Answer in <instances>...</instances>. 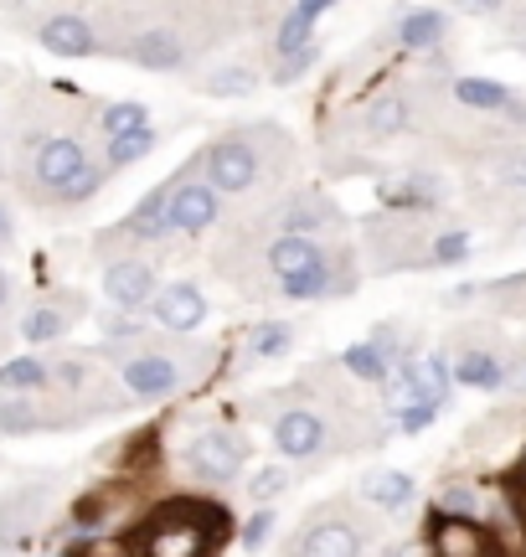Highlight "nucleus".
<instances>
[{
    "label": "nucleus",
    "instance_id": "obj_1",
    "mask_svg": "<svg viewBox=\"0 0 526 557\" xmlns=\"http://www.w3.org/2000/svg\"><path fill=\"white\" fill-rule=\"evenodd\" d=\"M186 455H191V465H197V475H206V480H233L238 470H243L248 444H243V438H233V434H197Z\"/></svg>",
    "mask_w": 526,
    "mask_h": 557
},
{
    "label": "nucleus",
    "instance_id": "obj_2",
    "mask_svg": "<svg viewBox=\"0 0 526 557\" xmlns=\"http://www.w3.org/2000/svg\"><path fill=\"white\" fill-rule=\"evenodd\" d=\"M253 176H259V160H253V150L238 145V139L217 145L212 160H206V186H212V191H248Z\"/></svg>",
    "mask_w": 526,
    "mask_h": 557
},
{
    "label": "nucleus",
    "instance_id": "obj_3",
    "mask_svg": "<svg viewBox=\"0 0 526 557\" xmlns=\"http://www.w3.org/2000/svg\"><path fill=\"white\" fill-rule=\"evenodd\" d=\"M155 320L165 331H197L206 320V299L197 295V284H171L155 295Z\"/></svg>",
    "mask_w": 526,
    "mask_h": 557
},
{
    "label": "nucleus",
    "instance_id": "obj_4",
    "mask_svg": "<svg viewBox=\"0 0 526 557\" xmlns=\"http://www.w3.org/2000/svg\"><path fill=\"white\" fill-rule=\"evenodd\" d=\"M212 218H217V191L212 186H176L171 191V227L176 233H202V227H212Z\"/></svg>",
    "mask_w": 526,
    "mask_h": 557
},
{
    "label": "nucleus",
    "instance_id": "obj_5",
    "mask_svg": "<svg viewBox=\"0 0 526 557\" xmlns=\"http://www.w3.org/2000/svg\"><path fill=\"white\" fill-rule=\"evenodd\" d=\"M83 171H88V156H83L78 139H47L37 150V176L47 186H73Z\"/></svg>",
    "mask_w": 526,
    "mask_h": 557
},
{
    "label": "nucleus",
    "instance_id": "obj_6",
    "mask_svg": "<svg viewBox=\"0 0 526 557\" xmlns=\"http://www.w3.org/2000/svg\"><path fill=\"white\" fill-rule=\"evenodd\" d=\"M321 438H325V423L315 413H284L279 423H274V449L289 455V459L315 455V449H321Z\"/></svg>",
    "mask_w": 526,
    "mask_h": 557
},
{
    "label": "nucleus",
    "instance_id": "obj_7",
    "mask_svg": "<svg viewBox=\"0 0 526 557\" xmlns=\"http://www.w3.org/2000/svg\"><path fill=\"white\" fill-rule=\"evenodd\" d=\"M41 47L58 58H88L93 52V26L83 16H52L41 26Z\"/></svg>",
    "mask_w": 526,
    "mask_h": 557
},
{
    "label": "nucleus",
    "instance_id": "obj_8",
    "mask_svg": "<svg viewBox=\"0 0 526 557\" xmlns=\"http://www.w3.org/2000/svg\"><path fill=\"white\" fill-rule=\"evenodd\" d=\"M103 295L114 305H140V299L155 295V269L150 263H114L103 274Z\"/></svg>",
    "mask_w": 526,
    "mask_h": 557
},
{
    "label": "nucleus",
    "instance_id": "obj_9",
    "mask_svg": "<svg viewBox=\"0 0 526 557\" xmlns=\"http://www.w3.org/2000/svg\"><path fill=\"white\" fill-rule=\"evenodd\" d=\"M124 382H129V393H140V398H165V393L176 387V361L171 357H135L124 367Z\"/></svg>",
    "mask_w": 526,
    "mask_h": 557
},
{
    "label": "nucleus",
    "instance_id": "obj_10",
    "mask_svg": "<svg viewBox=\"0 0 526 557\" xmlns=\"http://www.w3.org/2000/svg\"><path fill=\"white\" fill-rule=\"evenodd\" d=\"M356 553H362V537L346 521H321L300 542V557H356Z\"/></svg>",
    "mask_w": 526,
    "mask_h": 557
},
{
    "label": "nucleus",
    "instance_id": "obj_11",
    "mask_svg": "<svg viewBox=\"0 0 526 557\" xmlns=\"http://www.w3.org/2000/svg\"><path fill=\"white\" fill-rule=\"evenodd\" d=\"M202 542H197V521H171L161 517L150 527V557H197Z\"/></svg>",
    "mask_w": 526,
    "mask_h": 557
},
{
    "label": "nucleus",
    "instance_id": "obj_12",
    "mask_svg": "<svg viewBox=\"0 0 526 557\" xmlns=\"http://www.w3.org/2000/svg\"><path fill=\"white\" fill-rule=\"evenodd\" d=\"M268 269L279 274V284L284 278H300V274H310V269H321V248L310 238H279L268 248Z\"/></svg>",
    "mask_w": 526,
    "mask_h": 557
},
{
    "label": "nucleus",
    "instance_id": "obj_13",
    "mask_svg": "<svg viewBox=\"0 0 526 557\" xmlns=\"http://www.w3.org/2000/svg\"><path fill=\"white\" fill-rule=\"evenodd\" d=\"M325 16V0H304L295 11H284L279 21V52L284 58H295V52H310V32H315V21Z\"/></svg>",
    "mask_w": 526,
    "mask_h": 557
},
{
    "label": "nucleus",
    "instance_id": "obj_14",
    "mask_svg": "<svg viewBox=\"0 0 526 557\" xmlns=\"http://www.w3.org/2000/svg\"><path fill=\"white\" fill-rule=\"evenodd\" d=\"M439 557H486V532L465 517L439 521Z\"/></svg>",
    "mask_w": 526,
    "mask_h": 557
},
{
    "label": "nucleus",
    "instance_id": "obj_15",
    "mask_svg": "<svg viewBox=\"0 0 526 557\" xmlns=\"http://www.w3.org/2000/svg\"><path fill=\"white\" fill-rule=\"evenodd\" d=\"M129 52H135V62H140V67H181V41H176V32H165V26L140 32Z\"/></svg>",
    "mask_w": 526,
    "mask_h": 557
},
{
    "label": "nucleus",
    "instance_id": "obj_16",
    "mask_svg": "<svg viewBox=\"0 0 526 557\" xmlns=\"http://www.w3.org/2000/svg\"><path fill=\"white\" fill-rule=\"evenodd\" d=\"M165 227H171V191H150V197L129 212V222H124L129 238H161Z\"/></svg>",
    "mask_w": 526,
    "mask_h": 557
},
{
    "label": "nucleus",
    "instance_id": "obj_17",
    "mask_svg": "<svg viewBox=\"0 0 526 557\" xmlns=\"http://www.w3.org/2000/svg\"><path fill=\"white\" fill-rule=\"evenodd\" d=\"M366 500H377V506H403V500H413V475H403V470H377L372 480H362Z\"/></svg>",
    "mask_w": 526,
    "mask_h": 557
},
{
    "label": "nucleus",
    "instance_id": "obj_18",
    "mask_svg": "<svg viewBox=\"0 0 526 557\" xmlns=\"http://www.w3.org/2000/svg\"><path fill=\"white\" fill-rule=\"evenodd\" d=\"M398 37H403V47H434V41L444 37V16L439 11H408L398 21Z\"/></svg>",
    "mask_w": 526,
    "mask_h": 557
},
{
    "label": "nucleus",
    "instance_id": "obj_19",
    "mask_svg": "<svg viewBox=\"0 0 526 557\" xmlns=\"http://www.w3.org/2000/svg\"><path fill=\"white\" fill-rule=\"evenodd\" d=\"M454 94H460V103H469V109H506L511 103L506 88L490 83V78H460L454 83Z\"/></svg>",
    "mask_w": 526,
    "mask_h": 557
},
{
    "label": "nucleus",
    "instance_id": "obj_20",
    "mask_svg": "<svg viewBox=\"0 0 526 557\" xmlns=\"http://www.w3.org/2000/svg\"><path fill=\"white\" fill-rule=\"evenodd\" d=\"M103 129H109V139L145 135V129H150V114H145V103H114V109H103Z\"/></svg>",
    "mask_w": 526,
    "mask_h": 557
},
{
    "label": "nucleus",
    "instance_id": "obj_21",
    "mask_svg": "<svg viewBox=\"0 0 526 557\" xmlns=\"http://www.w3.org/2000/svg\"><path fill=\"white\" fill-rule=\"evenodd\" d=\"M454 377L465 382V387H496L501 382V361L486 357V351H465L460 367H454Z\"/></svg>",
    "mask_w": 526,
    "mask_h": 557
},
{
    "label": "nucleus",
    "instance_id": "obj_22",
    "mask_svg": "<svg viewBox=\"0 0 526 557\" xmlns=\"http://www.w3.org/2000/svg\"><path fill=\"white\" fill-rule=\"evenodd\" d=\"M408 372H413V382H418V393H424V403H428V408H439V403H444V387H449L444 361L424 357V361H413Z\"/></svg>",
    "mask_w": 526,
    "mask_h": 557
},
{
    "label": "nucleus",
    "instance_id": "obj_23",
    "mask_svg": "<svg viewBox=\"0 0 526 557\" xmlns=\"http://www.w3.org/2000/svg\"><path fill=\"white\" fill-rule=\"evenodd\" d=\"M387 408L398 418L413 413V408H428L424 393H418V382H413V372H387Z\"/></svg>",
    "mask_w": 526,
    "mask_h": 557
},
{
    "label": "nucleus",
    "instance_id": "obj_24",
    "mask_svg": "<svg viewBox=\"0 0 526 557\" xmlns=\"http://www.w3.org/2000/svg\"><path fill=\"white\" fill-rule=\"evenodd\" d=\"M346 372H356V377H366V382H383L392 367H387V357L377 351V346H346Z\"/></svg>",
    "mask_w": 526,
    "mask_h": 557
},
{
    "label": "nucleus",
    "instance_id": "obj_25",
    "mask_svg": "<svg viewBox=\"0 0 526 557\" xmlns=\"http://www.w3.org/2000/svg\"><path fill=\"white\" fill-rule=\"evenodd\" d=\"M47 382V367L37 357H16L0 367V387H41Z\"/></svg>",
    "mask_w": 526,
    "mask_h": 557
},
{
    "label": "nucleus",
    "instance_id": "obj_26",
    "mask_svg": "<svg viewBox=\"0 0 526 557\" xmlns=\"http://www.w3.org/2000/svg\"><path fill=\"white\" fill-rule=\"evenodd\" d=\"M366 124H372V135H398V129L408 124V109L398 99H383V103H372Z\"/></svg>",
    "mask_w": 526,
    "mask_h": 557
},
{
    "label": "nucleus",
    "instance_id": "obj_27",
    "mask_svg": "<svg viewBox=\"0 0 526 557\" xmlns=\"http://www.w3.org/2000/svg\"><path fill=\"white\" fill-rule=\"evenodd\" d=\"M155 139H150V129L145 135H124V139H109V165H135V160H145V150H150Z\"/></svg>",
    "mask_w": 526,
    "mask_h": 557
},
{
    "label": "nucleus",
    "instance_id": "obj_28",
    "mask_svg": "<svg viewBox=\"0 0 526 557\" xmlns=\"http://www.w3.org/2000/svg\"><path fill=\"white\" fill-rule=\"evenodd\" d=\"M248 88H253V73H248V67H223V73L206 78V94H248Z\"/></svg>",
    "mask_w": 526,
    "mask_h": 557
},
{
    "label": "nucleus",
    "instance_id": "obj_29",
    "mask_svg": "<svg viewBox=\"0 0 526 557\" xmlns=\"http://www.w3.org/2000/svg\"><path fill=\"white\" fill-rule=\"evenodd\" d=\"M58 331H62V315H58V310H37V315L21 320V336H26V341H52Z\"/></svg>",
    "mask_w": 526,
    "mask_h": 557
},
{
    "label": "nucleus",
    "instance_id": "obj_30",
    "mask_svg": "<svg viewBox=\"0 0 526 557\" xmlns=\"http://www.w3.org/2000/svg\"><path fill=\"white\" fill-rule=\"evenodd\" d=\"M284 295H289V299L325 295V263H321V269H310V274H300V278H284Z\"/></svg>",
    "mask_w": 526,
    "mask_h": 557
},
{
    "label": "nucleus",
    "instance_id": "obj_31",
    "mask_svg": "<svg viewBox=\"0 0 526 557\" xmlns=\"http://www.w3.org/2000/svg\"><path fill=\"white\" fill-rule=\"evenodd\" d=\"M284 346H289V325H259V336H253V357H279Z\"/></svg>",
    "mask_w": 526,
    "mask_h": 557
},
{
    "label": "nucleus",
    "instance_id": "obj_32",
    "mask_svg": "<svg viewBox=\"0 0 526 557\" xmlns=\"http://www.w3.org/2000/svg\"><path fill=\"white\" fill-rule=\"evenodd\" d=\"M32 423H37V413H32L21 398L0 403V429H5V434H21V429H32Z\"/></svg>",
    "mask_w": 526,
    "mask_h": 557
},
{
    "label": "nucleus",
    "instance_id": "obj_33",
    "mask_svg": "<svg viewBox=\"0 0 526 557\" xmlns=\"http://www.w3.org/2000/svg\"><path fill=\"white\" fill-rule=\"evenodd\" d=\"M284 480H289V475H284L279 465H268V470H259V475H253V500H274V496L284 491Z\"/></svg>",
    "mask_w": 526,
    "mask_h": 557
},
{
    "label": "nucleus",
    "instance_id": "obj_34",
    "mask_svg": "<svg viewBox=\"0 0 526 557\" xmlns=\"http://www.w3.org/2000/svg\"><path fill=\"white\" fill-rule=\"evenodd\" d=\"M387 201H434L428 181H403V186H387Z\"/></svg>",
    "mask_w": 526,
    "mask_h": 557
},
{
    "label": "nucleus",
    "instance_id": "obj_35",
    "mask_svg": "<svg viewBox=\"0 0 526 557\" xmlns=\"http://www.w3.org/2000/svg\"><path fill=\"white\" fill-rule=\"evenodd\" d=\"M469 253V238L465 233H449V238L434 243V259H465Z\"/></svg>",
    "mask_w": 526,
    "mask_h": 557
},
{
    "label": "nucleus",
    "instance_id": "obj_36",
    "mask_svg": "<svg viewBox=\"0 0 526 557\" xmlns=\"http://www.w3.org/2000/svg\"><path fill=\"white\" fill-rule=\"evenodd\" d=\"M268 527H274V517H268V511H259V517H248V527H243V547H263V537H268Z\"/></svg>",
    "mask_w": 526,
    "mask_h": 557
},
{
    "label": "nucleus",
    "instance_id": "obj_37",
    "mask_svg": "<svg viewBox=\"0 0 526 557\" xmlns=\"http://www.w3.org/2000/svg\"><path fill=\"white\" fill-rule=\"evenodd\" d=\"M310 62H315V52H295V58H284V67H274V78H279V83H295L304 67H310Z\"/></svg>",
    "mask_w": 526,
    "mask_h": 557
},
{
    "label": "nucleus",
    "instance_id": "obj_38",
    "mask_svg": "<svg viewBox=\"0 0 526 557\" xmlns=\"http://www.w3.org/2000/svg\"><path fill=\"white\" fill-rule=\"evenodd\" d=\"M62 191H67V197H73V201L93 197V191H99V171H83V176L73 181V186H62Z\"/></svg>",
    "mask_w": 526,
    "mask_h": 557
},
{
    "label": "nucleus",
    "instance_id": "obj_39",
    "mask_svg": "<svg viewBox=\"0 0 526 557\" xmlns=\"http://www.w3.org/2000/svg\"><path fill=\"white\" fill-rule=\"evenodd\" d=\"M67 557H124V547H109V542H99V547H78V553Z\"/></svg>",
    "mask_w": 526,
    "mask_h": 557
},
{
    "label": "nucleus",
    "instance_id": "obj_40",
    "mask_svg": "<svg viewBox=\"0 0 526 557\" xmlns=\"http://www.w3.org/2000/svg\"><path fill=\"white\" fill-rule=\"evenodd\" d=\"M428 418H434V408H413V413H403V429H424Z\"/></svg>",
    "mask_w": 526,
    "mask_h": 557
},
{
    "label": "nucleus",
    "instance_id": "obj_41",
    "mask_svg": "<svg viewBox=\"0 0 526 557\" xmlns=\"http://www.w3.org/2000/svg\"><path fill=\"white\" fill-rule=\"evenodd\" d=\"M11 299V278H5V269H0V305Z\"/></svg>",
    "mask_w": 526,
    "mask_h": 557
},
{
    "label": "nucleus",
    "instance_id": "obj_42",
    "mask_svg": "<svg viewBox=\"0 0 526 557\" xmlns=\"http://www.w3.org/2000/svg\"><path fill=\"white\" fill-rule=\"evenodd\" d=\"M5 233H11V218H5V207H0V238H5Z\"/></svg>",
    "mask_w": 526,
    "mask_h": 557
}]
</instances>
